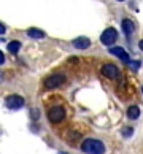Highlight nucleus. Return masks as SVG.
<instances>
[{
    "label": "nucleus",
    "mask_w": 143,
    "mask_h": 154,
    "mask_svg": "<svg viewBox=\"0 0 143 154\" xmlns=\"http://www.w3.org/2000/svg\"><path fill=\"white\" fill-rule=\"evenodd\" d=\"M59 154H67V152H59Z\"/></svg>",
    "instance_id": "obj_18"
},
{
    "label": "nucleus",
    "mask_w": 143,
    "mask_h": 154,
    "mask_svg": "<svg viewBox=\"0 0 143 154\" xmlns=\"http://www.w3.org/2000/svg\"><path fill=\"white\" fill-rule=\"evenodd\" d=\"M27 35L30 38H43L45 37V32H42L40 29H29L27 30Z\"/></svg>",
    "instance_id": "obj_11"
},
{
    "label": "nucleus",
    "mask_w": 143,
    "mask_h": 154,
    "mask_svg": "<svg viewBox=\"0 0 143 154\" xmlns=\"http://www.w3.org/2000/svg\"><path fill=\"white\" fill-rule=\"evenodd\" d=\"M102 75L110 78V79H118L119 78V68L114 64H107L102 67Z\"/></svg>",
    "instance_id": "obj_6"
},
{
    "label": "nucleus",
    "mask_w": 143,
    "mask_h": 154,
    "mask_svg": "<svg viewBox=\"0 0 143 154\" xmlns=\"http://www.w3.org/2000/svg\"><path fill=\"white\" fill-rule=\"evenodd\" d=\"M48 119L53 124H59L64 121V118H65V108L64 106H61V105H53V106H49L48 108Z\"/></svg>",
    "instance_id": "obj_2"
},
{
    "label": "nucleus",
    "mask_w": 143,
    "mask_h": 154,
    "mask_svg": "<svg viewBox=\"0 0 143 154\" xmlns=\"http://www.w3.org/2000/svg\"><path fill=\"white\" fill-rule=\"evenodd\" d=\"M130 65H132V68H138L140 62H130Z\"/></svg>",
    "instance_id": "obj_16"
},
{
    "label": "nucleus",
    "mask_w": 143,
    "mask_h": 154,
    "mask_svg": "<svg viewBox=\"0 0 143 154\" xmlns=\"http://www.w3.org/2000/svg\"><path fill=\"white\" fill-rule=\"evenodd\" d=\"M64 83H65V75H62V73H54V75L48 76L43 81V84H45V88H46V89L59 88L61 84H64Z\"/></svg>",
    "instance_id": "obj_3"
},
{
    "label": "nucleus",
    "mask_w": 143,
    "mask_h": 154,
    "mask_svg": "<svg viewBox=\"0 0 143 154\" xmlns=\"http://www.w3.org/2000/svg\"><path fill=\"white\" fill-rule=\"evenodd\" d=\"M123 30H124V33L127 37H130L134 33V30H135V24L130 19H124L123 21Z\"/></svg>",
    "instance_id": "obj_9"
},
{
    "label": "nucleus",
    "mask_w": 143,
    "mask_h": 154,
    "mask_svg": "<svg viewBox=\"0 0 143 154\" xmlns=\"http://www.w3.org/2000/svg\"><path fill=\"white\" fill-rule=\"evenodd\" d=\"M3 62H5V56H3V53H2V51H0V65H2Z\"/></svg>",
    "instance_id": "obj_14"
},
{
    "label": "nucleus",
    "mask_w": 143,
    "mask_h": 154,
    "mask_svg": "<svg viewBox=\"0 0 143 154\" xmlns=\"http://www.w3.org/2000/svg\"><path fill=\"white\" fill-rule=\"evenodd\" d=\"M116 40H118V32L114 30L113 27L105 29V32L100 35V42H102V45H105V46H111Z\"/></svg>",
    "instance_id": "obj_4"
},
{
    "label": "nucleus",
    "mask_w": 143,
    "mask_h": 154,
    "mask_svg": "<svg viewBox=\"0 0 143 154\" xmlns=\"http://www.w3.org/2000/svg\"><path fill=\"white\" fill-rule=\"evenodd\" d=\"M5 30H7V29H5V26H3V24H0V35H3Z\"/></svg>",
    "instance_id": "obj_15"
},
{
    "label": "nucleus",
    "mask_w": 143,
    "mask_h": 154,
    "mask_svg": "<svg viewBox=\"0 0 143 154\" xmlns=\"http://www.w3.org/2000/svg\"><path fill=\"white\" fill-rule=\"evenodd\" d=\"M0 78H2V75H0ZM0 81H2V79H0Z\"/></svg>",
    "instance_id": "obj_19"
},
{
    "label": "nucleus",
    "mask_w": 143,
    "mask_h": 154,
    "mask_svg": "<svg viewBox=\"0 0 143 154\" xmlns=\"http://www.w3.org/2000/svg\"><path fill=\"white\" fill-rule=\"evenodd\" d=\"M127 116H129L130 119H138V116H140V108L137 106V105L129 106V108H127Z\"/></svg>",
    "instance_id": "obj_10"
},
{
    "label": "nucleus",
    "mask_w": 143,
    "mask_h": 154,
    "mask_svg": "<svg viewBox=\"0 0 143 154\" xmlns=\"http://www.w3.org/2000/svg\"><path fill=\"white\" fill-rule=\"evenodd\" d=\"M5 105H7L10 110H19V108L24 106V99H22L21 95H8L7 100H5Z\"/></svg>",
    "instance_id": "obj_5"
},
{
    "label": "nucleus",
    "mask_w": 143,
    "mask_h": 154,
    "mask_svg": "<svg viewBox=\"0 0 143 154\" xmlns=\"http://www.w3.org/2000/svg\"><path fill=\"white\" fill-rule=\"evenodd\" d=\"M81 149L86 154H104L105 145L97 138H86L81 143Z\"/></svg>",
    "instance_id": "obj_1"
},
{
    "label": "nucleus",
    "mask_w": 143,
    "mask_h": 154,
    "mask_svg": "<svg viewBox=\"0 0 143 154\" xmlns=\"http://www.w3.org/2000/svg\"><path fill=\"white\" fill-rule=\"evenodd\" d=\"M19 48H21V43L18 42V40H14V42H10V43H8V46H7V49L10 51V53H13V54L18 53Z\"/></svg>",
    "instance_id": "obj_12"
},
{
    "label": "nucleus",
    "mask_w": 143,
    "mask_h": 154,
    "mask_svg": "<svg viewBox=\"0 0 143 154\" xmlns=\"http://www.w3.org/2000/svg\"><path fill=\"white\" fill-rule=\"evenodd\" d=\"M123 135H124V137L132 135V129H130V127H126V129H123Z\"/></svg>",
    "instance_id": "obj_13"
},
{
    "label": "nucleus",
    "mask_w": 143,
    "mask_h": 154,
    "mask_svg": "<svg viewBox=\"0 0 143 154\" xmlns=\"http://www.w3.org/2000/svg\"><path fill=\"white\" fill-rule=\"evenodd\" d=\"M138 48H140V49H141V51H143V40H141V42H140V43H138Z\"/></svg>",
    "instance_id": "obj_17"
},
{
    "label": "nucleus",
    "mask_w": 143,
    "mask_h": 154,
    "mask_svg": "<svg viewBox=\"0 0 143 154\" xmlns=\"http://www.w3.org/2000/svg\"><path fill=\"white\" fill-rule=\"evenodd\" d=\"M110 54L119 57L123 62H129V56H127V53H126L123 48H111V49H110Z\"/></svg>",
    "instance_id": "obj_8"
},
{
    "label": "nucleus",
    "mask_w": 143,
    "mask_h": 154,
    "mask_svg": "<svg viewBox=\"0 0 143 154\" xmlns=\"http://www.w3.org/2000/svg\"><path fill=\"white\" fill-rule=\"evenodd\" d=\"M118 2H123V0H118Z\"/></svg>",
    "instance_id": "obj_20"
},
{
    "label": "nucleus",
    "mask_w": 143,
    "mask_h": 154,
    "mask_svg": "<svg viewBox=\"0 0 143 154\" xmlns=\"http://www.w3.org/2000/svg\"><path fill=\"white\" fill-rule=\"evenodd\" d=\"M89 45H91V42L88 37H79V38L73 40V46L76 49H86V48H89Z\"/></svg>",
    "instance_id": "obj_7"
}]
</instances>
